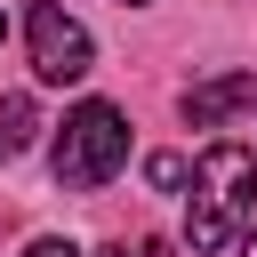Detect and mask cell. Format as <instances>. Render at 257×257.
I'll return each mask as SVG.
<instances>
[{
	"mask_svg": "<svg viewBox=\"0 0 257 257\" xmlns=\"http://www.w3.org/2000/svg\"><path fill=\"white\" fill-rule=\"evenodd\" d=\"M48 169H56V185H64V193H96V185H112V177L128 169V120H120V104L88 96V104L64 120V137H56Z\"/></svg>",
	"mask_w": 257,
	"mask_h": 257,
	"instance_id": "7a4b0ae2",
	"label": "cell"
},
{
	"mask_svg": "<svg viewBox=\"0 0 257 257\" xmlns=\"http://www.w3.org/2000/svg\"><path fill=\"white\" fill-rule=\"evenodd\" d=\"M241 257H257V225H249V233H241Z\"/></svg>",
	"mask_w": 257,
	"mask_h": 257,
	"instance_id": "9c48e42d",
	"label": "cell"
},
{
	"mask_svg": "<svg viewBox=\"0 0 257 257\" xmlns=\"http://www.w3.org/2000/svg\"><path fill=\"white\" fill-rule=\"evenodd\" d=\"M0 40H8V16H0Z\"/></svg>",
	"mask_w": 257,
	"mask_h": 257,
	"instance_id": "30bf717a",
	"label": "cell"
},
{
	"mask_svg": "<svg viewBox=\"0 0 257 257\" xmlns=\"http://www.w3.org/2000/svg\"><path fill=\"white\" fill-rule=\"evenodd\" d=\"M249 209H257V153L249 145H209L201 169H193V209H185V241L201 257L233 249L249 233Z\"/></svg>",
	"mask_w": 257,
	"mask_h": 257,
	"instance_id": "6da1fadb",
	"label": "cell"
},
{
	"mask_svg": "<svg viewBox=\"0 0 257 257\" xmlns=\"http://www.w3.org/2000/svg\"><path fill=\"white\" fill-rule=\"evenodd\" d=\"M32 128H40V112H32V96H0V161H24V145H32Z\"/></svg>",
	"mask_w": 257,
	"mask_h": 257,
	"instance_id": "5b68a950",
	"label": "cell"
},
{
	"mask_svg": "<svg viewBox=\"0 0 257 257\" xmlns=\"http://www.w3.org/2000/svg\"><path fill=\"white\" fill-rule=\"evenodd\" d=\"M241 104H257V72H217V80H193V88H185V120H193V128H217V120H233Z\"/></svg>",
	"mask_w": 257,
	"mask_h": 257,
	"instance_id": "277c9868",
	"label": "cell"
},
{
	"mask_svg": "<svg viewBox=\"0 0 257 257\" xmlns=\"http://www.w3.org/2000/svg\"><path fill=\"white\" fill-rule=\"evenodd\" d=\"M24 40H32V72L40 80H88V64H96V48H88V24L80 16H64L56 0H40L32 16H24Z\"/></svg>",
	"mask_w": 257,
	"mask_h": 257,
	"instance_id": "3957f363",
	"label": "cell"
},
{
	"mask_svg": "<svg viewBox=\"0 0 257 257\" xmlns=\"http://www.w3.org/2000/svg\"><path fill=\"white\" fill-rule=\"evenodd\" d=\"M104 257H177V249H169V241H161V233H145V241H137V249H104Z\"/></svg>",
	"mask_w": 257,
	"mask_h": 257,
	"instance_id": "52a82bcc",
	"label": "cell"
},
{
	"mask_svg": "<svg viewBox=\"0 0 257 257\" xmlns=\"http://www.w3.org/2000/svg\"><path fill=\"white\" fill-rule=\"evenodd\" d=\"M185 177H193V169H185V153H153V161H145V185H161V193H177Z\"/></svg>",
	"mask_w": 257,
	"mask_h": 257,
	"instance_id": "8992f818",
	"label": "cell"
},
{
	"mask_svg": "<svg viewBox=\"0 0 257 257\" xmlns=\"http://www.w3.org/2000/svg\"><path fill=\"white\" fill-rule=\"evenodd\" d=\"M24 257H80V249H72V241H32Z\"/></svg>",
	"mask_w": 257,
	"mask_h": 257,
	"instance_id": "ba28073f",
	"label": "cell"
}]
</instances>
